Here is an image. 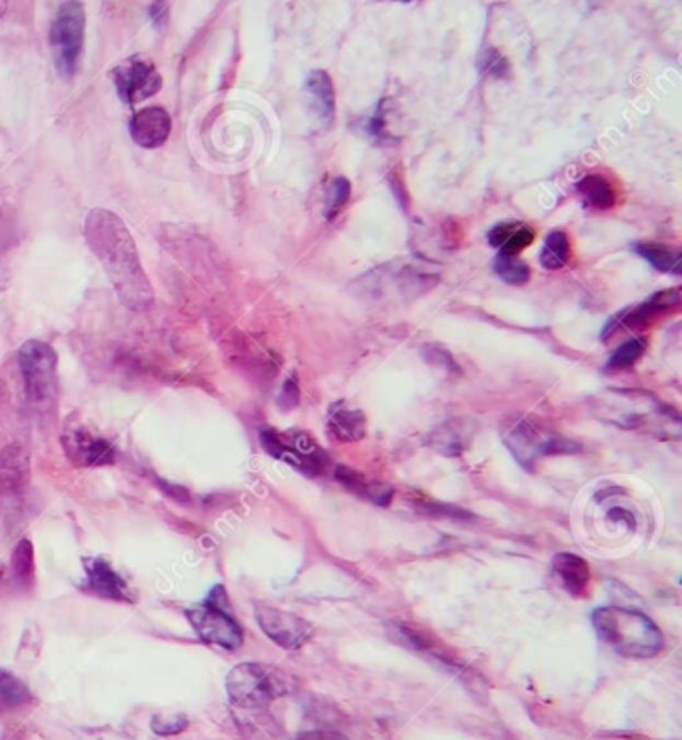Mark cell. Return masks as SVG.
<instances>
[{
  "mask_svg": "<svg viewBox=\"0 0 682 740\" xmlns=\"http://www.w3.org/2000/svg\"><path fill=\"white\" fill-rule=\"evenodd\" d=\"M348 197H350V183H348L347 178L338 176V178L333 181V197H328L326 219H335L336 215L347 205Z\"/></svg>",
  "mask_w": 682,
  "mask_h": 740,
  "instance_id": "cell-29",
  "label": "cell"
},
{
  "mask_svg": "<svg viewBox=\"0 0 682 740\" xmlns=\"http://www.w3.org/2000/svg\"><path fill=\"white\" fill-rule=\"evenodd\" d=\"M679 304V294L677 292H662L652 302H648L645 307H638L633 313L626 314L625 324L628 328H647L650 324L659 319V314L669 309V307H677Z\"/></svg>",
  "mask_w": 682,
  "mask_h": 740,
  "instance_id": "cell-20",
  "label": "cell"
},
{
  "mask_svg": "<svg viewBox=\"0 0 682 740\" xmlns=\"http://www.w3.org/2000/svg\"><path fill=\"white\" fill-rule=\"evenodd\" d=\"M464 444H466V437H464L461 427H456L454 423L440 427L432 435V447L437 451L444 452V454H461Z\"/></svg>",
  "mask_w": 682,
  "mask_h": 740,
  "instance_id": "cell-24",
  "label": "cell"
},
{
  "mask_svg": "<svg viewBox=\"0 0 682 740\" xmlns=\"http://www.w3.org/2000/svg\"><path fill=\"white\" fill-rule=\"evenodd\" d=\"M186 727H188V718L181 713H162V715H154L151 720V729L161 737L181 735L185 732Z\"/></svg>",
  "mask_w": 682,
  "mask_h": 740,
  "instance_id": "cell-27",
  "label": "cell"
},
{
  "mask_svg": "<svg viewBox=\"0 0 682 740\" xmlns=\"http://www.w3.org/2000/svg\"><path fill=\"white\" fill-rule=\"evenodd\" d=\"M307 101L309 113L319 128H328L335 120L336 103L333 79L324 70H314L307 81Z\"/></svg>",
  "mask_w": 682,
  "mask_h": 740,
  "instance_id": "cell-14",
  "label": "cell"
},
{
  "mask_svg": "<svg viewBox=\"0 0 682 740\" xmlns=\"http://www.w3.org/2000/svg\"><path fill=\"white\" fill-rule=\"evenodd\" d=\"M292 689L289 674L270 664L243 662L234 667L227 677V693L232 705L243 708H258L287 696Z\"/></svg>",
  "mask_w": 682,
  "mask_h": 740,
  "instance_id": "cell-4",
  "label": "cell"
},
{
  "mask_svg": "<svg viewBox=\"0 0 682 740\" xmlns=\"http://www.w3.org/2000/svg\"><path fill=\"white\" fill-rule=\"evenodd\" d=\"M31 481V456L23 444L11 442L0 451V490L16 493Z\"/></svg>",
  "mask_w": 682,
  "mask_h": 740,
  "instance_id": "cell-15",
  "label": "cell"
},
{
  "mask_svg": "<svg viewBox=\"0 0 682 740\" xmlns=\"http://www.w3.org/2000/svg\"><path fill=\"white\" fill-rule=\"evenodd\" d=\"M592 625L606 647L628 659H652L664 647V636L647 614L604 606L592 614Z\"/></svg>",
  "mask_w": 682,
  "mask_h": 740,
  "instance_id": "cell-2",
  "label": "cell"
},
{
  "mask_svg": "<svg viewBox=\"0 0 682 740\" xmlns=\"http://www.w3.org/2000/svg\"><path fill=\"white\" fill-rule=\"evenodd\" d=\"M35 703L31 689L11 672H0V713H19Z\"/></svg>",
  "mask_w": 682,
  "mask_h": 740,
  "instance_id": "cell-19",
  "label": "cell"
},
{
  "mask_svg": "<svg viewBox=\"0 0 682 740\" xmlns=\"http://www.w3.org/2000/svg\"><path fill=\"white\" fill-rule=\"evenodd\" d=\"M515 231L517 229H512V224H498L497 229H493V232L488 234V241H490V244H495V246H502V244L509 241L510 234Z\"/></svg>",
  "mask_w": 682,
  "mask_h": 740,
  "instance_id": "cell-32",
  "label": "cell"
},
{
  "mask_svg": "<svg viewBox=\"0 0 682 740\" xmlns=\"http://www.w3.org/2000/svg\"><path fill=\"white\" fill-rule=\"evenodd\" d=\"M16 365L28 406L38 415L55 411L58 403V359L55 348L43 340H26L19 350Z\"/></svg>",
  "mask_w": 682,
  "mask_h": 740,
  "instance_id": "cell-3",
  "label": "cell"
},
{
  "mask_svg": "<svg viewBox=\"0 0 682 740\" xmlns=\"http://www.w3.org/2000/svg\"><path fill=\"white\" fill-rule=\"evenodd\" d=\"M647 350V343L643 338H635V340H628L623 347L619 348L613 355V359L609 362V369L611 370H625L628 367H633L636 360L640 359Z\"/></svg>",
  "mask_w": 682,
  "mask_h": 740,
  "instance_id": "cell-26",
  "label": "cell"
},
{
  "mask_svg": "<svg viewBox=\"0 0 682 740\" xmlns=\"http://www.w3.org/2000/svg\"><path fill=\"white\" fill-rule=\"evenodd\" d=\"M62 451L79 469H99L116 463V449L91 428L69 425L62 432Z\"/></svg>",
  "mask_w": 682,
  "mask_h": 740,
  "instance_id": "cell-8",
  "label": "cell"
},
{
  "mask_svg": "<svg viewBox=\"0 0 682 740\" xmlns=\"http://www.w3.org/2000/svg\"><path fill=\"white\" fill-rule=\"evenodd\" d=\"M81 740H135L130 737H125L120 732H115V730H89V732H82Z\"/></svg>",
  "mask_w": 682,
  "mask_h": 740,
  "instance_id": "cell-31",
  "label": "cell"
},
{
  "mask_svg": "<svg viewBox=\"0 0 682 740\" xmlns=\"http://www.w3.org/2000/svg\"><path fill=\"white\" fill-rule=\"evenodd\" d=\"M297 740H348L343 737L340 732H333V730H313V732H304Z\"/></svg>",
  "mask_w": 682,
  "mask_h": 740,
  "instance_id": "cell-33",
  "label": "cell"
},
{
  "mask_svg": "<svg viewBox=\"0 0 682 740\" xmlns=\"http://www.w3.org/2000/svg\"><path fill=\"white\" fill-rule=\"evenodd\" d=\"M82 589L99 599L113 602H135V594L125 579L103 558L84 560Z\"/></svg>",
  "mask_w": 682,
  "mask_h": 740,
  "instance_id": "cell-12",
  "label": "cell"
},
{
  "mask_svg": "<svg viewBox=\"0 0 682 740\" xmlns=\"http://www.w3.org/2000/svg\"><path fill=\"white\" fill-rule=\"evenodd\" d=\"M328 432L340 442H355L367 435V418L355 408H335L328 418Z\"/></svg>",
  "mask_w": 682,
  "mask_h": 740,
  "instance_id": "cell-18",
  "label": "cell"
},
{
  "mask_svg": "<svg viewBox=\"0 0 682 740\" xmlns=\"http://www.w3.org/2000/svg\"><path fill=\"white\" fill-rule=\"evenodd\" d=\"M41 647H43L41 628H38V626H31V628L24 633L23 640H21V647H19V652H16V659L23 660L26 664H31V662H35L36 657H38Z\"/></svg>",
  "mask_w": 682,
  "mask_h": 740,
  "instance_id": "cell-28",
  "label": "cell"
},
{
  "mask_svg": "<svg viewBox=\"0 0 682 740\" xmlns=\"http://www.w3.org/2000/svg\"><path fill=\"white\" fill-rule=\"evenodd\" d=\"M498 277L507 280L510 285H524L531 278V268L527 263L519 261L517 256L498 255L495 263Z\"/></svg>",
  "mask_w": 682,
  "mask_h": 740,
  "instance_id": "cell-25",
  "label": "cell"
},
{
  "mask_svg": "<svg viewBox=\"0 0 682 740\" xmlns=\"http://www.w3.org/2000/svg\"><path fill=\"white\" fill-rule=\"evenodd\" d=\"M578 193L585 198L587 207L594 210L613 209L619 200L616 186L602 174H589L578 183Z\"/></svg>",
  "mask_w": 682,
  "mask_h": 740,
  "instance_id": "cell-17",
  "label": "cell"
},
{
  "mask_svg": "<svg viewBox=\"0 0 682 740\" xmlns=\"http://www.w3.org/2000/svg\"><path fill=\"white\" fill-rule=\"evenodd\" d=\"M186 618L203 643L224 650H239L243 647V628L227 613V609L207 602L205 606L186 611Z\"/></svg>",
  "mask_w": 682,
  "mask_h": 740,
  "instance_id": "cell-7",
  "label": "cell"
},
{
  "mask_svg": "<svg viewBox=\"0 0 682 740\" xmlns=\"http://www.w3.org/2000/svg\"><path fill=\"white\" fill-rule=\"evenodd\" d=\"M507 444L521 463H529L546 454L573 451V442H567L563 437L548 432L546 428L539 427L529 420H522L510 430Z\"/></svg>",
  "mask_w": 682,
  "mask_h": 740,
  "instance_id": "cell-11",
  "label": "cell"
},
{
  "mask_svg": "<svg viewBox=\"0 0 682 740\" xmlns=\"http://www.w3.org/2000/svg\"><path fill=\"white\" fill-rule=\"evenodd\" d=\"M568 256H570V243L565 232H553L546 244H544L543 253H541V265L548 270H558L567 265Z\"/></svg>",
  "mask_w": 682,
  "mask_h": 740,
  "instance_id": "cell-23",
  "label": "cell"
},
{
  "mask_svg": "<svg viewBox=\"0 0 682 740\" xmlns=\"http://www.w3.org/2000/svg\"><path fill=\"white\" fill-rule=\"evenodd\" d=\"M84 239L105 268L120 302L135 313L152 309L151 280L140 265L135 239L120 217L106 209L91 210L84 222Z\"/></svg>",
  "mask_w": 682,
  "mask_h": 740,
  "instance_id": "cell-1",
  "label": "cell"
},
{
  "mask_svg": "<svg viewBox=\"0 0 682 740\" xmlns=\"http://www.w3.org/2000/svg\"><path fill=\"white\" fill-rule=\"evenodd\" d=\"M263 447L268 454L301 469L309 475H316L323 469V452L302 432L280 435L275 430L263 432Z\"/></svg>",
  "mask_w": 682,
  "mask_h": 740,
  "instance_id": "cell-9",
  "label": "cell"
},
{
  "mask_svg": "<svg viewBox=\"0 0 682 740\" xmlns=\"http://www.w3.org/2000/svg\"><path fill=\"white\" fill-rule=\"evenodd\" d=\"M638 255L645 256L648 263L657 266L662 273H679L681 270V253L667 244L640 243L636 246Z\"/></svg>",
  "mask_w": 682,
  "mask_h": 740,
  "instance_id": "cell-21",
  "label": "cell"
},
{
  "mask_svg": "<svg viewBox=\"0 0 682 740\" xmlns=\"http://www.w3.org/2000/svg\"><path fill=\"white\" fill-rule=\"evenodd\" d=\"M11 565L14 579L19 580L24 587H33V582H35V548H33L31 541L23 539L21 543L14 546Z\"/></svg>",
  "mask_w": 682,
  "mask_h": 740,
  "instance_id": "cell-22",
  "label": "cell"
},
{
  "mask_svg": "<svg viewBox=\"0 0 682 740\" xmlns=\"http://www.w3.org/2000/svg\"><path fill=\"white\" fill-rule=\"evenodd\" d=\"M173 130V120L161 106H147L130 118V137L142 149H159Z\"/></svg>",
  "mask_w": 682,
  "mask_h": 740,
  "instance_id": "cell-13",
  "label": "cell"
},
{
  "mask_svg": "<svg viewBox=\"0 0 682 740\" xmlns=\"http://www.w3.org/2000/svg\"><path fill=\"white\" fill-rule=\"evenodd\" d=\"M532 241H534V232L529 227H519L517 231L510 234L509 241L502 244V253L500 255L517 256L527 246H531Z\"/></svg>",
  "mask_w": 682,
  "mask_h": 740,
  "instance_id": "cell-30",
  "label": "cell"
},
{
  "mask_svg": "<svg viewBox=\"0 0 682 740\" xmlns=\"http://www.w3.org/2000/svg\"><path fill=\"white\" fill-rule=\"evenodd\" d=\"M560 585L575 597H585L590 585V568L587 560L577 555H558L553 563Z\"/></svg>",
  "mask_w": 682,
  "mask_h": 740,
  "instance_id": "cell-16",
  "label": "cell"
},
{
  "mask_svg": "<svg viewBox=\"0 0 682 740\" xmlns=\"http://www.w3.org/2000/svg\"><path fill=\"white\" fill-rule=\"evenodd\" d=\"M86 12L81 2H62L48 31V45L58 74L70 81L81 67Z\"/></svg>",
  "mask_w": 682,
  "mask_h": 740,
  "instance_id": "cell-5",
  "label": "cell"
},
{
  "mask_svg": "<svg viewBox=\"0 0 682 740\" xmlns=\"http://www.w3.org/2000/svg\"><path fill=\"white\" fill-rule=\"evenodd\" d=\"M255 614L263 633L280 648H301L313 636V626L297 614L266 604H256Z\"/></svg>",
  "mask_w": 682,
  "mask_h": 740,
  "instance_id": "cell-10",
  "label": "cell"
},
{
  "mask_svg": "<svg viewBox=\"0 0 682 740\" xmlns=\"http://www.w3.org/2000/svg\"><path fill=\"white\" fill-rule=\"evenodd\" d=\"M7 9H9V2H0V16L7 12Z\"/></svg>",
  "mask_w": 682,
  "mask_h": 740,
  "instance_id": "cell-34",
  "label": "cell"
},
{
  "mask_svg": "<svg viewBox=\"0 0 682 740\" xmlns=\"http://www.w3.org/2000/svg\"><path fill=\"white\" fill-rule=\"evenodd\" d=\"M111 79L115 82L116 93L127 105L147 101L162 89L161 72L151 58L142 55H135L116 65L111 70Z\"/></svg>",
  "mask_w": 682,
  "mask_h": 740,
  "instance_id": "cell-6",
  "label": "cell"
}]
</instances>
